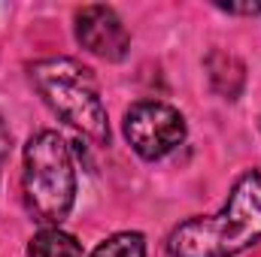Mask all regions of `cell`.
<instances>
[{"mask_svg": "<svg viewBox=\"0 0 261 257\" xmlns=\"http://www.w3.org/2000/svg\"><path fill=\"white\" fill-rule=\"evenodd\" d=\"M261 242V173L246 170L216 215H195L173 227L170 257H234Z\"/></svg>", "mask_w": 261, "mask_h": 257, "instance_id": "1", "label": "cell"}, {"mask_svg": "<svg viewBox=\"0 0 261 257\" xmlns=\"http://www.w3.org/2000/svg\"><path fill=\"white\" fill-rule=\"evenodd\" d=\"M31 82L46 106L94 142H110V118L91 67L76 58H46L31 64Z\"/></svg>", "mask_w": 261, "mask_h": 257, "instance_id": "2", "label": "cell"}, {"mask_svg": "<svg viewBox=\"0 0 261 257\" xmlns=\"http://www.w3.org/2000/svg\"><path fill=\"white\" fill-rule=\"evenodd\" d=\"M21 191L28 212L43 227H58L76 200V167L61 133L40 130L24 145Z\"/></svg>", "mask_w": 261, "mask_h": 257, "instance_id": "3", "label": "cell"}, {"mask_svg": "<svg viewBox=\"0 0 261 257\" xmlns=\"http://www.w3.org/2000/svg\"><path fill=\"white\" fill-rule=\"evenodd\" d=\"M125 139L143 160H161L186 139V118L161 100H140L125 112Z\"/></svg>", "mask_w": 261, "mask_h": 257, "instance_id": "4", "label": "cell"}, {"mask_svg": "<svg viewBox=\"0 0 261 257\" xmlns=\"http://www.w3.org/2000/svg\"><path fill=\"white\" fill-rule=\"evenodd\" d=\"M76 43L103 61H125L130 52V34L125 30L119 12L100 3L82 6L76 12Z\"/></svg>", "mask_w": 261, "mask_h": 257, "instance_id": "5", "label": "cell"}, {"mask_svg": "<svg viewBox=\"0 0 261 257\" xmlns=\"http://www.w3.org/2000/svg\"><path fill=\"white\" fill-rule=\"evenodd\" d=\"M206 76H210V85L225 97V100H237L243 94V85H246V67L240 58H234L231 52H210L206 55Z\"/></svg>", "mask_w": 261, "mask_h": 257, "instance_id": "6", "label": "cell"}, {"mask_svg": "<svg viewBox=\"0 0 261 257\" xmlns=\"http://www.w3.org/2000/svg\"><path fill=\"white\" fill-rule=\"evenodd\" d=\"M28 257H82V245L76 242V236L64 233L61 227H43L31 239Z\"/></svg>", "mask_w": 261, "mask_h": 257, "instance_id": "7", "label": "cell"}, {"mask_svg": "<svg viewBox=\"0 0 261 257\" xmlns=\"http://www.w3.org/2000/svg\"><path fill=\"white\" fill-rule=\"evenodd\" d=\"M91 257H146V239L143 233H113L110 239H103Z\"/></svg>", "mask_w": 261, "mask_h": 257, "instance_id": "8", "label": "cell"}, {"mask_svg": "<svg viewBox=\"0 0 261 257\" xmlns=\"http://www.w3.org/2000/svg\"><path fill=\"white\" fill-rule=\"evenodd\" d=\"M216 9L228 12V15H258L261 12V3H216Z\"/></svg>", "mask_w": 261, "mask_h": 257, "instance_id": "9", "label": "cell"}, {"mask_svg": "<svg viewBox=\"0 0 261 257\" xmlns=\"http://www.w3.org/2000/svg\"><path fill=\"white\" fill-rule=\"evenodd\" d=\"M6 154H9V130L3 127V121H0V170H3Z\"/></svg>", "mask_w": 261, "mask_h": 257, "instance_id": "10", "label": "cell"}]
</instances>
